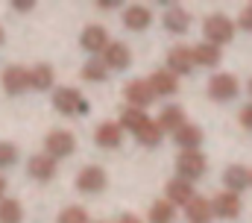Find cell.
Wrapping results in <instances>:
<instances>
[{
    "instance_id": "cell-1",
    "label": "cell",
    "mask_w": 252,
    "mask_h": 223,
    "mask_svg": "<svg viewBox=\"0 0 252 223\" xmlns=\"http://www.w3.org/2000/svg\"><path fill=\"white\" fill-rule=\"evenodd\" d=\"M235 30H238V27H235L232 18H226L223 12L208 15L205 24H202V36H205V41H208V44H217V47L229 44V41L235 38Z\"/></svg>"
},
{
    "instance_id": "cell-2",
    "label": "cell",
    "mask_w": 252,
    "mask_h": 223,
    "mask_svg": "<svg viewBox=\"0 0 252 223\" xmlns=\"http://www.w3.org/2000/svg\"><path fill=\"white\" fill-rule=\"evenodd\" d=\"M205 170H208V162H205V156L199 150H182L176 156V173H179V179H185L190 185L196 179H202Z\"/></svg>"
},
{
    "instance_id": "cell-3",
    "label": "cell",
    "mask_w": 252,
    "mask_h": 223,
    "mask_svg": "<svg viewBox=\"0 0 252 223\" xmlns=\"http://www.w3.org/2000/svg\"><path fill=\"white\" fill-rule=\"evenodd\" d=\"M53 109L59 114H88V100L76 91V88H56L53 91Z\"/></svg>"
},
{
    "instance_id": "cell-4",
    "label": "cell",
    "mask_w": 252,
    "mask_h": 223,
    "mask_svg": "<svg viewBox=\"0 0 252 223\" xmlns=\"http://www.w3.org/2000/svg\"><path fill=\"white\" fill-rule=\"evenodd\" d=\"M238 91H241V85H238L235 74H214L208 79V97L214 103H232L238 97Z\"/></svg>"
},
{
    "instance_id": "cell-5",
    "label": "cell",
    "mask_w": 252,
    "mask_h": 223,
    "mask_svg": "<svg viewBox=\"0 0 252 223\" xmlns=\"http://www.w3.org/2000/svg\"><path fill=\"white\" fill-rule=\"evenodd\" d=\"M73 150H76V138H73V132H67V129H53L47 138H44V153L50 156V159H67V156H73Z\"/></svg>"
},
{
    "instance_id": "cell-6",
    "label": "cell",
    "mask_w": 252,
    "mask_h": 223,
    "mask_svg": "<svg viewBox=\"0 0 252 223\" xmlns=\"http://www.w3.org/2000/svg\"><path fill=\"white\" fill-rule=\"evenodd\" d=\"M106 185H109L106 170L97 165L82 167L79 176H76V191H82V194H100V191H106Z\"/></svg>"
},
{
    "instance_id": "cell-7",
    "label": "cell",
    "mask_w": 252,
    "mask_h": 223,
    "mask_svg": "<svg viewBox=\"0 0 252 223\" xmlns=\"http://www.w3.org/2000/svg\"><path fill=\"white\" fill-rule=\"evenodd\" d=\"M0 82H3V91H6L9 97H18V94H24V91L30 88V71L21 68V65H9V68L3 71Z\"/></svg>"
},
{
    "instance_id": "cell-8",
    "label": "cell",
    "mask_w": 252,
    "mask_h": 223,
    "mask_svg": "<svg viewBox=\"0 0 252 223\" xmlns=\"http://www.w3.org/2000/svg\"><path fill=\"white\" fill-rule=\"evenodd\" d=\"M79 44H82V50L91 56H103V50L109 47V33H106V27H100V24H88L85 30H82V36H79Z\"/></svg>"
},
{
    "instance_id": "cell-9",
    "label": "cell",
    "mask_w": 252,
    "mask_h": 223,
    "mask_svg": "<svg viewBox=\"0 0 252 223\" xmlns=\"http://www.w3.org/2000/svg\"><path fill=\"white\" fill-rule=\"evenodd\" d=\"M124 97L132 109H144V112H147V106L156 100V94H153V88H150L147 79H132V82H126Z\"/></svg>"
},
{
    "instance_id": "cell-10",
    "label": "cell",
    "mask_w": 252,
    "mask_h": 223,
    "mask_svg": "<svg viewBox=\"0 0 252 223\" xmlns=\"http://www.w3.org/2000/svg\"><path fill=\"white\" fill-rule=\"evenodd\" d=\"M100 62L109 68V71H126L132 65V50L126 47L124 41H109V47L103 50Z\"/></svg>"
},
{
    "instance_id": "cell-11",
    "label": "cell",
    "mask_w": 252,
    "mask_h": 223,
    "mask_svg": "<svg viewBox=\"0 0 252 223\" xmlns=\"http://www.w3.org/2000/svg\"><path fill=\"white\" fill-rule=\"evenodd\" d=\"M211 215L220 218V221H235V218L241 215V197H238V194H229V191L217 194V197L211 200Z\"/></svg>"
},
{
    "instance_id": "cell-12",
    "label": "cell",
    "mask_w": 252,
    "mask_h": 223,
    "mask_svg": "<svg viewBox=\"0 0 252 223\" xmlns=\"http://www.w3.org/2000/svg\"><path fill=\"white\" fill-rule=\"evenodd\" d=\"M167 71H170L173 76H188L190 71H193V53H190V47L176 44V47L167 53Z\"/></svg>"
},
{
    "instance_id": "cell-13",
    "label": "cell",
    "mask_w": 252,
    "mask_h": 223,
    "mask_svg": "<svg viewBox=\"0 0 252 223\" xmlns=\"http://www.w3.org/2000/svg\"><path fill=\"white\" fill-rule=\"evenodd\" d=\"M94 141H97V147H103V150H118L121 141H124V129H121V123H115V120H103V123L97 126V132H94Z\"/></svg>"
},
{
    "instance_id": "cell-14",
    "label": "cell",
    "mask_w": 252,
    "mask_h": 223,
    "mask_svg": "<svg viewBox=\"0 0 252 223\" xmlns=\"http://www.w3.org/2000/svg\"><path fill=\"white\" fill-rule=\"evenodd\" d=\"M27 173L38 182H50L56 176V159H50L47 153H38V156H30L27 162Z\"/></svg>"
},
{
    "instance_id": "cell-15",
    "label": "cell",
    "mask_w": 252,
    "mask_h": 223,
    "mask_svg": "<svg viewBox=\"0 0 252 223\" xmlns=\"http://www.w3.org/2000/svg\"><path fill=\"white\" fill-rule=\"evenodd\" d=\"M161 21H164V30L173 33V36H185L190 30V12L182 9V6H167V12H164Z\"/></svg>"
},
{
    "instance_id": "cell-16",
    "label": "cell",
    "mask_w": 252,
    "mask_h": 223,
    "mask_svg": "<svg viewBox=\"0 0 252 223\" xmlns=\"http://www.w3.org/2000/svg\"><path fill=\"white\" fill-rule=\"evenodd\" d=\"M223 185H226L229 194H238L241 197V191L250 188V170L244 165H229L223 170Z\"/></svg>"
},
{
    "instance_id": "cell-17",
    "label": "cell",
    "mask_w": 252,
    "mask_h": 223,
    "mask_svg": "<svg viewBox=\"0 0 252 223\" xmlns=\"http://www.w3.org/2000/svg\"><path fill=\"white\" fill-rule=\"evenodd\" d=\"M193 197H196V191H193V185H190V182L179 179V176L167 182V197H164V200H167L170 206H188Z\"/></svg>"
},
{
    "instance_id": "cell-18",
    "label": "cell",
    "mask_w": 252,
    "mask_h": 223,
    "mask_svg": "<svg viewBox=\"0 0 252 223\" xmlns=\"http://www.w3.org/2000/svg\"><path fill=\"white\" fill-rule=\"evenodd\" d=\"M153 24V12L147 6H126L124 12V27L132 33H144L147 27Z\"/></svg>"
},
{
    "instance_id": "cell-19",
    "label": "cell",
    "mask_w": 252,
    "mask_h": 223,
    "mask_svg": "<svg viewBox=\"0 0 252 223\" xmlns=\"http://www.w3.org/2000/svg\"><path fill=\"white\" fill-rule=\"evenodd\" d=\"M147 82H150V88H153L156 97H173L179 91V82H176V76L170 71H156Z\"/></svg>"
},
{
    "instance_id": "cell-20",
    "label": "cell",
    "mask_w": 252,
    "mask_h": 223,
    "mask_svg": "<svg viewBox=\"0 0 252 223\" xmlns=\"http://www.w3.org/2000/svg\"><path fill=\"white\" fill-rule=\"evenodd\" d=\"M202 129L196 126V123H185V126H179L176 132H173V141L179 144V150H199L202 147Z\"/></svg>"
},
{
    "instance_id": "cell-21",
    "label": "cell",
    "mask_w": 252,
    "mask_h": 223,
    "mask_svg": "<svg viewBox=\"0 0 252 223\" xmlns=\"http://www.w3.org/2000/svg\"><path fill=\"white\" fill-rule=\"evenodd\" d=\"M190 53H193V65H202V68H217L223 62V50L208 41H199L196 47H190Z\"/></svg>"
},
{
    "instance_id": "cell-22",
    "label": "cell",
    "mask_w": 252,
    "mask_h": 223,
    "mask_svg": "<svg viewBox=\"0 0 252 223\" xmlns=\"http://www.w3.org/2000/svg\"><path fill=\"white\" fill-rule=\"evenodd\" d=\"M158 129L161 132H176L179 126H185L188 120H185V109L182 106H164V109L158 112Z\"/></svg>"
},
{
    "instance_id": "cell-23",
    "label": "cell",
    "mask_w": 252,
    "mask_h": 223,
    "mask_svg": "<svg viewBox=\"0 0 252 223\" xmlns=\"http://www.w3.org/2000/svg\"><path fill=\"white\" fill-rule=\"evenodd\" d=\"M185 218H188L190 223H211V218H214V215H211V200L196 194L188 206H185Z\"/></svg>"
},
{
    "instance_id": "cell-24",
    "label": "cell",
    "mask_w": 252,
    "mask_h": 223,
    "mask_svg": "<svg viewBox=\"0 0 252 223\" xmlns=\"http://www.w3.org/2000/svg\"><path fill=\"white\" fill-rule=\"evenodd\" d=\"M53 82H56V74H53L50 65L41 62V65H35V68L30 71V88H35V91H50Z\"/></svg>"
},
{
    "instance_id": "cell-25",
    "label": "cell",
    "mask_w": 252,
    "mask_h": 223,
    "mask_svg": "<svg viewBox=\"0 0 252 223\" xmlns=\"http://www.w3.org/2000/svg\"><path fill=\"white\" fill-rule=\"evenodd\" d=\"M147 120H150V114H147L144 109H132V106H126V109L121 112V120H118V123H121V129H126V132L135 135Z\"/></svg>"
},
{
    "instance_id": "cell-26",
    "label": "cell",
    "mask_w": 252,
    "mask_h": 223,
    "mask_svg": "<svg viewBox=\"0 0 252 223\" xmlns=\"http://www.w3.org/2000/svg\"><path fill=\"white\" fill-rule=\"evenodd\" d=\"M161 135H164V132L158 129V123H156V120H147V123H144V126L135 132L138 144H141V147H147V150L158 147V144H161Z\"/></svg>"
},
{
    "instance_id": "cell-27",
    "label": "cell",
    "mask_w": 252,
    "mask_h": 223,
    "mask_svg": "<svg viewBox=\"0 0 252 223\" xmlns=\"http://www.w3.org/2000/svg\"><path fill=\"white\" fill-rule=\"evenodd\" d=\"M82 79H85V82H106V79H109V68H106L97 56H91V59L82 65Z\"/></svg>"
},
{
    "instance_id": "cell-28",
    "label": "cell",
    "mask_w": 252,
    "mask_h": 223,
    "mask_svg": "<svg viewBox=\"0 0 252 223\" xmlns=\"http://www.w3.org/2000/svg\"><path fill=\"white\" fill-rule=\"evenodd\" d=\"M176 221V206H170L167 200H156L150 206V223H173Z\"/></svg>"
},
{
    "instance_id": "cell-29",
    "label": "cell",
    "mask_w": 252,
    "mask_h": 223,
    "mask_svg": "<svg viewBox=\"0 0 252 223\" xmlns=\"http://www.w3.org/2000/svg\"><path fill=\"white\" fill-rule=\"evenodd\" d=\"M0 223H24V209L18 200H0Z\"/></svg>"
},
{
    "instance_id": "cell-30",
    "label": "cell",
    "mask_w": 252,
    "mask_h": 223,
    "mask_svg": "<svg viewBox=\"0 0 252 223\" xmlns=\"http://www.w3.org/2000/svg\"><path fill=\"white\" fill-rule=\"evenodd\" d=\"M56 223H91V221H88V212H85V209L67 206V209H62V215H59Z\"/></svg>"
},
{
    "instance_id": "cell-31",
    "label": "cell",
    "mask_w": 252,
    "mask_h": 223,
    "mask_svg": "<svg viewBox=\"0 0 252 223\" xmlns=\"http://www.w3.org/2000/svg\"><path fill=\"white\" fill-rule=\"evenodd\" d=\"M15 162H18V147L9 144V141H0V170L12 167Z\"/></svg>"
},
{
    "instance_id": "cell-32",
    "label": "cell",
    "mask_w": 252,
    "mask_h": 223,
    "mask_svg": "<svg viewBox=\"0 0 252 223\" xmlns=\"http://www.w3.org/2000/svg\"><path fill=\"white\" fill-rule=\"evenodd\" d=\"M235 27H241L244 33H252V6H247L244 12H241V18H238V24Z\"/></svg>"
},
{
    "instance_id": "cell-33",
    "label": "cell",
    "mask_w": 252,
    "mask_h": 223,
    "mask_svg": "<svg viewBox=\"0 0 252 223\" xmlns=\"http://www.w3.org/2000/svg\"><path fill=\"white\" fill-rule=\"evenodd\" d=\"M241 123H244V129L252 132V103H247V106L241 109Z\"/></svg>"
},
{
    "instance_id": "cell-34",
    "label": "cell",
    "mask_w": 252,
    "mask_h": 223,
    "mask_svg": "<svg viewBox=\"0 0 252 223\" xmlns=\"http://www.w3.org/2000/svg\"><path fill=\"white\" fill-rule=\"evenodd\" d=\"M12 9H15V12H32L35 3H32V0H12Z\"/></svg>"
},
{
    "instance_id": "cell-35",
    "label": "cell",
    "mask_w": 252,
    "mask_h": 223,
    "mask_svg": "<svg viewBox=\"0 0 252 223\" xmlns=\"http://www.w3.org/2000/svg\"><path fill=\"white\" fill-rule=\"evenodd\" d=\"M97 6H100V9H118V6H121V0H100Z\"/></svg>"
},
{
    "instance_id": "cell-36",
    "label": "cell",
    "mask_w": 252,
    "mask_h": 223,
    "mask_svg": "<svg viewBox=\"0 0 252 223\" xmlns=\"http://www.w3.org/2000/svg\"><path fill=\"white\" fill-rule=\"evenodd\" d=\"M118 223H141V218H135V215H124Z\"/></svg>"
},
{
    "instance_id": "cell-37",
    "label": "cell",
    "mask_w": 252,
    "mask_h": 223,
    "mask_svg": "<svg viewBox=\"0 0 252 223\" xmlns=\"http://www.w3.org/2000/svg\"><path fill=\"white\" fill-rule=\"evenodd\" d=\"M3 194H6V179L0 176V200H3Z\"/></svg>"
},
{
    "instance_id": "cell-38",
    "label": "cell",
    "mask_w": 252,
    "mask_h": 223,
    "mask_svg": "<svg viewBox=\"0 0 252 223\" xmlns=\"http://www.w3.org/2000/svg\"><path fill=\"white\" fill-rule=\"evenodd\" d=\"M3 38H6V33H3V27H0V44H3Z\"/></svg>"
},
{
    "instance_id": "cell-39",
    "label": "cell",
    "mask_w": 252,
    "mask_h": 223,
    "mask_svg": "<svg viewBox=\"0 0 252 223\" xmlns=\"http://www.w3.org/2000/svg\"><path fill=\"white\" fill-rule=\"evenodd\" d=\"M247 91H250V94H252V79H250V85H247Z\"/></svg>"
},
{
    "instance_id": "cell-40",
    "label": "cell",
    "mask_w": 252,
    "mask_h": 223,
    "mask_svg": "<svg viewBox=\"0 0 252 223\" xmlns=\"http://www.w3.org/2000/svg\"><path fill=\"white\" fill-rule=\"evenodd\" d=\"M250 185H252V170H250Z\"/></svg>"
}]
</instances>
